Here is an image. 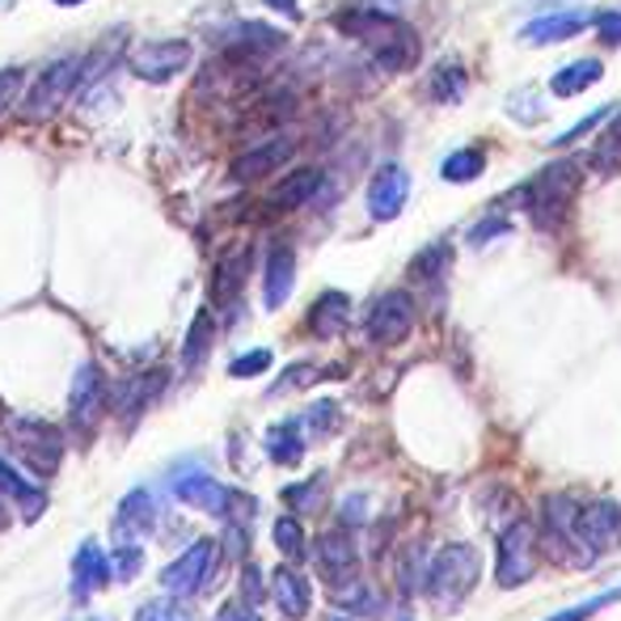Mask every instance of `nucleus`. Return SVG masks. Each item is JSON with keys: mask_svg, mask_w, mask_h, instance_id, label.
I'll list each match as a JSON object with an SVG mask.
<instances>
[{"mask_svg": "<svg viewBox=\"0 0 621 621\" xmlns=\"http://www.w3.org/2000/svg\"><path fill=\"white\" fill-rule=\"evenodd\" d=\"M334 26L351 34V39H360V43L372 47V56H377V64L385 68V72H407L414 60H419V39H414V30L402 26L398 18H389L381 9H351V13H339Z\"/></svg>", "mask_w": 621, "mask_h": 621, "instance_id": "nucleus-1", "label": "nucleus"}, {"mask_svg": "<svg viewBox=\"0 0 621 621\" xmlns=\"http://www.w3.org/2000/svg\"><path fill=\"white\" fill-rule=\"evenodd\" d=\"M482 575V562H478V550L465 545V541H452L440 554L428 562V597L435 600V609H457L461 600L473 592V583Z\"/></svg>", "mask_w": 621, "mask_h": 621, "instance_id": "nucleus-2", "label": "nucleus"}, {"mask_svg": "<svg viewBox=\"0 0 621 621\" xmlns=\"http://www.w3.org/2000/svg\"><path fill=\"white\" fill-rule=\"evenodd\" d=\"M575 187H579V161H558V166L537 173L533 182L520 191L537 229L550 233V229L562 224V216L571 208V199H575Z\"/></svg>", "mask_w": 621, "mask_h": 621, "instance_id": "nucleus-3", "label": "nucleus"}, {"mask_svg": "<svg viewBox=\"0 0 621 621\" xmlns=\"http://www.w3.org/2000/svg\"><path fill=\"white\" fill-rule=\"evenodd\" d=\"M4 440L9 449L22 457L34 473H56L60 470V457H64V440L51 423L39 419H22V414H9L4 419Z\"/></svg>", "mask_w": 621, "mask_h": 621, "instance_id": "nucleus-4", "label": "nucleus"}, {"mask_svg": "<svg viewBox=\"0 0 621 621\" xmlns=\"http://www.w3.org/2000/svg\"><path fill=\"white\" fill-rule=\"evenodd\" d=\"M77 86H81V60H77V56L51 60V64L34 77V86L26 89L22 114L30 123H39V119H47V114H56V110L64 107Z\"/></svg>", "mask_w": 621, "mask_h": 621, "instance_id": "nucleus-5", "label": "nucleus"}, {"mask_svg": "<svg viewBox=\"0 0 621 621\" xmlns=\"http://www.w3.org/2000/svg\"><path fill=\"white\" fill-rule=\"evenodd\" d=\"M537 575V533L529 520H512L499 533V554H494V579L499 588H520Z\"/></svg>", "mask_w": 621, "mask_h": 621, "instance_id": "nucleus-6", "label": "nucleus"}, {"mask_svg": "<svg viewBox=\"0 0 621 621\" xmlns=\"http://www.w3.org/2000/svg\"><path fill=\"white\" fill-rule=\"evenodd\" d=\"M575 515H579V499L571 494H545V503H541V537H545V545L554 550L558 558H567L571 567H588V550H583V541L575 533Z\"/></svg>", "mask_w": 621, "mask_h": 621, "instance_id": "nucleus-7", "label": "nucleus"}, {"mask_svg": "<svg viewBox=\"0 0 621 621\" xmlns=\"http://www.w3.org/2000/svg\"><path fill=\"white\" fill-rule=\"evenodd\" d=\"M216 558H220L216 541L199 537L191 550H182V554L161 571V588L173 592V597H194V592H203L216 579Z\"/></svg>", "mask_w": 621, "mask_h": 621, "instance_id": "nucleus-8", "label": "nucleus"}, {"mask_svg": "<svg viewBox=\"0 0 621 621\" xmlns=\"http://www.w3.org/2000/svg\"><path fill=\"white\" fill-rule=\"evenodd\" d=\"M575 533H579V541H583V550H588L592 558L618 550L621 545V503H613V499L579 503Z\"/></svg>", "mask_w": 621, "mask_h": 621, "instance_id": "nucleus-9", "label": "nucleus"}, {"mask_svg": "<svg viewBox=\"0 0 621 621\" xmlns=\"http://www.w3.org/2000/svg\"><path fill=\"white\" fill-rule=\"evenodd\" d=\"M187 64H191V43L187 39H161V43H144L131 51V77H140V81H149V86H157V81H170V77H178V72H187Z\"/></svg>", "mask_w": 621, "mask_h": 621, "instance_id": "nucleus-10", "label": "nucleus"}, {"mask_svg": "<svg viewBox=\"0 0 621 621\" xmlns=\"http://www.w3.org/2000/svg\"><path fill=\"white\" fill-rule=\"evenodd\" d=\"M364 330L377 347L402 343L410 330H414V300H410V292H385V297H377V304L368 309Z\"/></svg>", "mask_w": 621, "mask_h": 621, "instance_id": "nucleus-11", "label": "nucleus"}, {"mask_svg": "<svg viewBox=\"0 0 621 621\" xmlns=\"http://www.w3.org/2000/svg\"><path fill=\"white\" fill-rule=\"evenodd\" d=\"M173 494H178L187 508H199V512H208V515H229L237 499V491L220 487L212 473H203V470L178 473V478H173Z\"/></svg>", "mask_w": 621, "mask_h": 621, "instance_id": "nucleus-12", "label": "nucleus"}, {"mask_svg": "<svg viewBox=\"0 0 621 621\" xmlns=\"http://www.w3.org/2000/svg\"><path fill=\"white\" fill-rule=\"evenodd\" d=\"M313 558H318V571H322L325 583L343 588L355 579V567H360V554H355V541L347 537V529H325L313 545Z\"/></svg>", "mask_w": 621, "mask_h": 621, "instance_id": "nucleus-13", "label": "nucleus"}, {"mask_svg": "<svg viewBox=\"0 0 621 621\" xmlns=\"http://www.w3.org/2000/svg\"><path fill=\"white\" fill-rule=\"evenodd\" d=\"M102 402H107V381H102V368L89 360V364L77 368L72 393H68V419H72V428L77 431L93 428V419H98Z\"/></svg>", "mask_w": 621, "mask_h": 621, "instance_id": "nucleus-14", "label": "nucleus"}, {"mask_svg": "<svg viewBox=\"0 0 621 621\" xmlns=\"http://www.w3.org/2000/svg\"><path fill=\"white\" fill-rule=\"evenodd\" d=\"M410 199V173L402 166H381L368 182V216L372 220H398Z\"/></svg>", "mask_w": 621, "mask_h": 621, "instance_id": "nucleus-15", "label": "nucleus"}, {"mask_svg": "<svg viewBox=\"0 0 621 621\" xmlns=\"http://www.w3.org/2000/svg\"><path fill=\"white\" fill-rule=\"evenodd\" d=\"M588 26H597V18L588 9H558V13H541L533 22L520 30V43L529 47H550V43H567L583 34Z\"/></svg>", "mask_w": 621, "mask_h": 621, "instance_id": "nucleus-16", "label": "nucleus"}, {"mask_svg": "<svg viewBox=\"0 0 621 621\" xmlns=\"http://www.w3.org/2000/svg\"><path fill=\"white\" fill-rule=\"evenodd\" d=\"M292 152H297V140L271 136V140H262V144L241 152L233 166H229V173H233L237 182H254V178H267V173H276L279 166H288Z\"/></svg>", "mask_w": 621, "mask_h": 621, "instance_id": "nucleus-17", "label": "nucleus"}, {"mask_svg": "<svg viewBox=\"0 0 621 621\" xmlns=\"http://www.w3.org/2000/svg\"><path fill=\"white\" fill-rule=\"evenodd\" d=\"M114 575V567H110V558L102 554V545L98 541H86L77 558H72V597L77 600H89L93 592H102Z\"/></svg>", "mask_w": 621, "mask_h": 621, "instance_id": "nucleus-18", "label": "nucleus"}, {"mask_svg": "<svg viewBox=\"0 0 621 621\" xmlns=\"http://www.w3.org/2000/svg\"><path fill=\"white\" fill-rule=\"evenodd\" d=\"M161 389H166V372H161V368L140 372V377H128V381L119 385V393H114V410L123 414V423H136V419L157 402Z\"/></svg>", "mask_w": 621, "mask_h": 621, "instance_id": "nucleus-19", "label": "nucleus"}, {"mask_svg": "<svg viewBox=\"0 0 621 621\" xmlns=\"http://www.w3.org/2000/svg\"><path fill=\"white\" fill-rule=\"evenodd\" d=\"M292 283H297V254L288 246H271L267 267H262V304L279 309L283 300L292 297Z\"/></svg>", "mask_w": 621, "mask_h": 621, "instance_id": "nucleus-20", "label": "nucleus"}, {"mask_svg": "<svg viewBox=\"0 0 621 621\" xmlns=\"http://www.w3.org/2000/svg\"><path fill=\"white\" fill-rule=\"evenodd\" d=\"M271 600L279 604V613L283 618L300 621L309 613V579L300 575L297 567H276V575H271Z\"/></svg>", "mask_w": 621, "mask_h": 621, "instance_id": "nucleus-21", "label": "nucleus"}, {"mask_svg": "<svg viewBox=\"0 0 621 621\" xmlns=\"http://www.w3.org/2000/svg\"><path fill=\"white\" fill-rule=\"evenodd\" d=\"M325 173L322 170H297L288 173L283 182H279L276 191H271V208H279V212H297V208H304L313 194L322 191Z\"/></svg>", "mask_w": 621, "mask_h": 621, "instance_id": "nucleus-22", "label": "nucleus"}, {"mask_svg": "<svg viewBox=\"0 0 621 621\" xmlns=\"http://www.w3.org/2000/svg\"><path fill=\"white\" fill-rule=\"evenodd\" d=\"M347 318H351V297L347 292H322L318 304L309 309V330L318 339H334L347 325Z\"/></svg>", "mask_w": 621, "mask_h": 621, "instance_id": "nucleus-23", "label": "nucleus"}, {"mask_svg": "<svg viewBox=\"0 0 621 621\" xmlns=\"http://www.w3.org/2000/svg\"><path fill=\"white\" fill-rule=\"evenodd\" d=\"M114 520H119V533L123 537L152 533V529H157V499H152L149 491H131L128 499L119 503Z\"/></svg>", "mask_w": 621, "mask_h": 621, "instance_id": "nucleus-24", "label": "nucleus"}, {"mask_svg": "<svg viewBox=\"0 0 621 621\" xmlns=\"http://www.w3.org/2000/svg\"><path fill=\"white\" fill-rule=\"evenodd\" d=\"M224 39H229V51H237V56H271V51L283 47V34H279L276 26L262 22H241L233 34L224 30Z\"/></svg>", "mask_w": 621, "mask_h": 621, "instance_id": "nucleus-25", "label": "nucleus"}, {"mask_svg": "<svg viewBox=\"0 0 621 621\" xmlns=\"http://www.w3.org/2000/svg\"><path fill=\"white\" fill-rule=\"evenodd\" d=\"M212 339H216L212 309H199V313H194V322H191V330H187V343H182V368H187V372H199V368L208 364Z\"/></svg>", "mask_w": 621, "mask_h": 621, "instance_id": "nucleus-26", "label": "nucleus"}, {"mask_svg": "<svg viewBox=\"0 0 621 621\" xmlns=\"http://www.w3.org/2000/svg\"><path fill=\"white\" fill-rule=\"evenodd\" d=\"M604 77V64L600 60H575V64L558 68L554 77H550V93L554 98H575L583 89H592Z\"/></svg>", "mask_w": 621, "mask_h": 621, "instance_id": "nucleus-27", "label": "nucleus"}, {"mask_svg": "<svg viewBox=\"0 0 621 621\" xmlns=\"http://www.w3.org/2000/svg\"><path fill=\"white\" fill-rule=\"evenodd\" d=\"M0 499H13V503H22L26 520H34V515L43 512V491L39 487H30L22 473L13 470L9 461H0Z\"/></svg>", "mask_w": 621, "mask_h": 621, "instance_id": "nucleus-28", "label": "nucleus"}, {"mask_svg": "<svg viewBox=\"0 0 621 621\" xmlns=\"http://www.w3.org/2000/svg\"><path fill=\"white\" fill-rule=\"evenodd\" d=\"M267 452H271L276 465H300V457H304V435H300L297 423H276V428L267 431Z\"/></svg>", "mask_w": 621, "mask_h": 621, "instance_id": "nucleus-29", "label": "nucleus"}, {"mask_svg": "<svg viewBox=\"0 0 621 621\" xmlns=\"http://www.w3.org/2000/svg\"><path fill=\"white\" fill-rule=\"evenodd\" d=\"M482 170H487V152L482 149H457L440 161V178H444V182H457V187L473 182Z\"/></svg>", "mask_w": 621, "mask_h": 621, "instance_id": "nucleus-30", "label": "nucleus"}, {"mask_svg": "<svg viewBox=\"0 0 621 621\" xmlns=\"http://www.w3.org/2000/svg\"><path fill=\"white\" fill-rule=\"evenodd\" d=\"M449 262H452V246L449 241H435V246H428L423 254H414L410 276L419 279V283H440V279L449 276Z\"/></svg>", "mask_w": 621, "mask_h": 621, "instance_id": "nucleus-31", "label": "nucleus"}, {"mask_svg": "<svg viewBox=\"0 0 621 621\" xmlns=\"http://www.w3.org/2000/svg\"><path fill=\"white\" fill-rule=\"evenodd\" d=\"M431 98L440 107H457L465 98V68L461 64H440L435 77H431Z\"/></svg>", "mask_w": 621, "mask_h": 621, "instance_id": "nucleus-32", "label": "nucleus"}, {"mask_svg": "<svg viewBox=\"0 0 621 621\" xmlns=\"http://www.w3.org/2000/svg\"><path fill=\"white\" fill-rule=\"evenodd\" d=\"M136 621H199V613L182 597H157L136 609Z\"/></svg>", "mask_w": 621, "mask_h": 621, "instance_id": "nucleus-33", "label": "nucleus"}, {"mask_svg": "<svg viewBox=\"0 0 621 621\" xmlns=\"http://www.w3.org/2000/svg\"><path fill=\"white\" fill-rule=\"evenodd\" d=\"M246 271H250V250H237L233 258H224V262L216 267L212 292H216L220 300H224V297H237V288H241V279H246Z\"/></svg>", "mask_w": 621, "mask_h": 621, "instance_id": "nucleus-34", "label": "nucleus"}, {"mask_svg": "<svg viewBox=\"0 0 621 621\" xmlns=\"http://www.w3.org/2000/svg\"><path fill=\"white\" fill-rule=\"evenodd\" d=\"M621 166V110H613V123L600 136L597 152H592V170L597 173H613Z\"/></svg>", "mask_w": 621, "mask_h": 621, "instance_id": "nucleus-35", "label": "nucleus"}, {"mask_svg": "<svg viewBox=\"0 0 621 621\" xmlns=\"http://www.w3.org/2000/svg\"><path fill=\"white\" fill-rule=\"evenodd\" d=\"M271 537H276V545H279V554L283 558H292V562L304 558V529H300L297 515H279Z\"/></svg>", "mask_w": 621, "mask_h": 621, "instance_id": "nucleus-36", "label": "nucleus"}, {"mask_svg": "<svg viewBox=\"0 0 621 621\" xmlns=\"http://www.w3.org/2000/svg\"><path fill=\"white\" fill-rule=\"evenodd\" d=\"M618 600H621V588H609V592H597V597H588L583 604H571V609H562V613H554V618H545V621H588V618H597L600 609L618 604Z\"/></svg>", "mask_w": 621, "mask_h": 621, "instance_id": "nucleus-37", "label": "nucleus"}, {"mask_svg": "<svg viewBox=\"0 0 621 621\" xmlns=\"http://www.w3.org/2000/svg\"><path fill=\"white\" fill-rule=\"evenodd\" d=\"M339 609H351V613H368V618H377V613H381V600H377V592H372V588H360V583H355V588H347L343 583V592H339Z\"/></svg>", "mask_w": 621, "mask_h": 621, "instance_id": "nucleus-38", "label": "nucleus"}, {"mask_svg": "<svg viewBox=\"0 0 621 621\" xmlns=\"http://www.w3.org/2000/svg\"><path fill=\"white\" fill-rule=\"evenodd\" d=\"M322 487H325V478H309V482H300V487H288L283 499H288L297 512H313V508L322 503Z\"/></svg>", "mask_w": 621, "mask_h": 621, "instance_id": "nucleus-39", "label": "nucleus"}, {"mask_svg": "<svg viewBox=\"0 0 621 621\" xmlns=\"http://www.w3.org/2000/svg\"><path fill=\"white\" fill-rule=\"evenodd\" d=\"M267 368H271V351H267V347H258V351H246V355H237L233 364H229V377L246 381V377H258V372H267Z\"/></svg>", "mask_w": 621, "mask_h": 621, "instance_id": "nucleus-40", "label": "nucleus"}, {"mask_svg": "<svg viewBox=\"0 0 621 621\" xmlns=\"http://www.w3.org/2000/svg\"><path fill=\"white\" fill-rule=\"evenodd\" d=\"M110 567H114V579L131 583V579L140 575V567H144V554H140V545H123V550H114Z\"/></svg>", "mask_w": 621, "mask_h": 621, "instance_id": "nucleus-41", "label": "nucleus"}, {"mask_svg": "<svg viewBox=\"0 0 621 621\" xmlns=\"http://www.w3.org/2000/svg\"><path fill=\"white\" fill-rule=\"evenodd\" d=\"M22 86H26V68H18V64L0 68V114L18 102Z\"/></svg>", "mask_w": 621, "mask_h": 621, "instance_id": "nucleus-42", "label": "nucleus"}, {"mask_svg": "<svg viewBox=\"0 0 621 621\" xmlns=\"http://www.w3.org/2000/svg\"><path fill=\"white\" fill-rule=\"evenodd\" d=\"M313 381H322V372H318V368L313 364H292L288 368V372H283V377H279L276 385H271V393H288V389H300V385H313Z\"/></svg>", "mask_w": 621, "mask_h": 621, "instance_id": "nucleus-43", "label": "nucleus"}, {"mask_svg": "<svg viewBox=\"0 0 621 621\" xmlns=\"http://www.w3.org/2000/svg\"><path fill=\"white\" fill-rule=\"evenodd\" d=\"M508 114H512V119H520V123H537V119L545 114V110L537 107V89H520V93H512Z\"/></svg>", "mask_w": 621, "mask_h": 621, "instance_id": "nucleus-44", "label": "nucleus"}, {"mask_svg": "<svg viewBox=\"0 0 621 621\" xmlns=\"http://www.w3.org/2000/svg\"><path fill=\"white\" fill-rule=\"evenodd\" d=\"M609 114H613V107H600V110H592V114H588V119H579V123H571V128L567 131H558V149H567V144H575L579 136H588V131L597 128L600 119H609Z\"/></svg>", "mask_w": 621, "mask_h": 621, "instance_id": "nucleus-45", "label": "nucleus"}, {"mask_svg": "<svg viewBox=\"0 0 621 621\" xmlns=\"http://www.w3.org/2000/svg\"><path fill=\"white\" fill-rule=\"evenodd\" d=\"M508 233H512V220L491 216V220H482V224H473L470 229V246H487L491 237H508Z\"/></svg>", "mask_w": 621, "mask_h": 621, "instance_id": "nucleus-46", "label": "nucleus"}, {"mask_svg": "<svg viewBox=\"0 0 621 621\" xmlns=\"http://www.w3.org/2000/svg\"><path fill=\"white\" fill-rule=\"evenodd\" d=\"M597 34H600V43L621 47V9H609V13H597Z\"/></svg>", "mask_w": 621, "mask_h": 621, "instance_id": "nucleus-47", "label": "nucleus"}, {"mask_svg": "<svg viewBox=\"0 0 621 621\" xmlns=\"http://www.w3.org/2000/svg\"><path fill=\"white\" fill-rule=\"evenodd\" d=\"M309 423H313L318 435H330V431L339 428V407L334 402H318V407L309 410Z\"/></svg>", "mask_w": 621, "mask_h": 621, "instance_id": "nucleus-48", "label": "nucleus"}, {"mask_svg": "<svg viewBox=\"0 0 621 621\" xmlns=\"http://www.w3.org/2000/svg\"><path fill=\"white\" fill-rule=\"evenodd\" d=\"M339 515H343L347 529H360V524H364V515H368V499L364 494H351V499H343Z\"/></svg>", "mask_w": 621, "mask_h": 621, "instance_id": "nucleus-49", "label": "nucleus"}, {"mask_svg": "<svg viewBox=\"0 0 621 621\" xmlns=\"http://www.w3.org/2000/svg\"><path fill=\"white\" fill-rule=\"evenodd\" d=\"M216 621H262V618L254 613V604H250V600H229V604H220Z\"/></svg>", "mask_w": 621, "mask_h": 621, "instance_id": "nucleus-50", "label": "nucleus"}, {"mask_svg": "<svg viewBox=\"0 0 621 621\" xmlns=\"http://www.w3.org/2000/svg\"><path fill=\"white\" fill-rule=\"evenodd\" d=\"M241 597L250 600V604H258V600H262V575H258L254 562L241 571Z\"/></svg>", "mask_w": 621, "mask_h": 621, "instance_id": "nucleus-51", "label": "nucleus"}, {"mask_svg": "<svg viewBox=\"0 0 621 621\" xmlns=\"http://www.w3.org/2000/svg\"><path fill=\"white\" fill-rule=\"evenodd\" d=\"M271 4H276V9H283V13H292V18H297L300 9H297V0H271Z\"/></svg>", "mask_w": 621, "mask_h": 621, "instance_id": "nucleus-52", "label": "nucleus"}, {"mask_svg": "<svg viewBox=\"0 0 621 621\" xmlns=\"http://www.w3.org/2000/svg\"><path fill=\"white\" fill-rule=\"evenodd\" d=\"M60 9H77V4H86V0H56Z\"/></svg>", "mask_w": 621, "mask_h": 621, "instance_id": "nucleus-53", "label": "nucleus"}, {"mask_svg": "<svg viewBox=\"0 0 621 621\" xmlns=\"http://www.w3.org/2000/svg\"><path fill=\"white\" fill-rule=\"evenodd\" d=\"M13 9V0H0V13H9Z\"/></svg>", "mask_w": 621, "mask_h": 621, "instance_id": "nucleus-54", "label": "nucleus"}, {"mask_svg": "<svg viewBox=\"0 0 621 621\" xmlns=\"http://www.w3.org/2000/svg\"><path fill=\"white\" fill-rule=\"evenodd\" d=\"M4 524H9V515H4V508H0V529H4Z\"/></svg>", "mask_w": 621, "mask_h": 621, "instance_id": "nucleus-55", "label": "nucleus"}]
</instances>
